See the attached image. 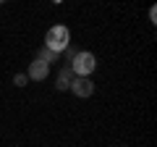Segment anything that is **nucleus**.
I'll list each match as a JSON object with an SVG mask.
<instances>
[{
  "label": "nucleus",
  "instance_id": "obj_2",
  "mask_svg": "<svg viewBox=\"0 0 157 147\" xmlns=\"http://www.w3.org/2000/svg\"><path fill=\"white\" fill-rule=\"evenodd\" d=\"M68 66H71L73 76H84V79H89L92 74H94V68H97V58H94V53L81 50V53L73 55V61L68 63Z\"/></svg>",
  "mask_w": 157,
  "mask_h": 147
},
{
  "label": "nucleus",
  "instance_id": "obj_9",
  "mask_svg": "<svg viewBox=\"0 0 157 147\" xmlns=\"http://www.w3.org/2000/svg\"><path fill=\"white\" fill-rule=\"evenodd\" d=\"M149 21H152V24L157 21V11H155V8H149Z\"/></svg>",
  "mask_w": 157,
  "mask_h": 147
},
{
  "label": "nucleus",
  "instance_id": "obj_8",
  "mask_svg": "<svg viewBox=\"0 0 157 147\" xmlns=\"http://www.w3.org/2000/svg\"><path fill=\"white\" fill-rule=\"evenodd\" d=\"M63 55H66V58H68V61H73V55H76V50H73V47H71V45H68V47H66V50H63Z\"/></svg>",
  "mask_w": 157,
  "mask_h": 147
},
{
  "label": "nucleus",
  "instance_id": "obj_4",
  "mask_svg": "<svg viewBox=\"0 0 157 147\" xmlns=\"http://www.w3.org/2000/svg\"><path fill=\"white\" fill-rule=\"evenodd\" d=\"M68 89H71L76 97H92V95H94V81H92V79H84V76H76V79L71 81Z\"/></svg>",
  "mask_w": 157,
  "mask_h": 147
},
{
  "label": "nucleus",
  "instance_id": "obj_6",
  "mask_svg": "<svg viewBox=\"0 0 157 147\" xmlns=\"http://www.w3.org/2000/svg\"><path fill=\"white\" fill-rule=\"evenodd\" d=\"M37 61H42V63H47V66H50V63L58 61V55H55L52 50H47V47H42V50L37 53Z\"/></svg>",
  "mask_w": 157,
  "mask_h": 147
},
{
  "label": "nucleus",
  "instance_id": "obj_7",
  "mask_svg": "<svg viewBox=\"0 0 157 147\" xmlns=\"http://www.w3.org/2000/svg\"><path fill=\"white\" fill-rule=\"evenodd\" d=\"M26 74H16V76H13V84H16V87H26Z\"/></svg>",
  "mask_w": 157,
  "mask_h": 147
},
{
  "label": "nucleus",
  "instance_id": "obj_1",
  "mask_svg": "<svg viewBox=\"0 0 157 147\" xmlns=\"http://www.w3.org/2000/svg\"><path fill=\"white\" fill-rule=\"evenodd\" d=\"M68 45H71V32H68V26L55 24V26L47 29V34H45V47L47 50H52L55 55H60Z\"/></svg>",
  "mask_w": 157,
  "mask_h": 147
},
{
  "label": "nucleus",
  "instance_id": "obj_5",
  "mask_svg": "<svg viewBox=\"0 0 157 147\" xmlns=\"http://www.w3.org/2000/svg\"><path fill=\"white\" fill-rule=\"evenodd\" d=\"M76 79V76H73V71H71V66H63L60 71H58V79H55V87L58 89H68V87H71V81Z\"/></svg>",
  "mask_w": 157,
  "mask_h": 147
},
{
  "label": "nucleus",
  "instance_id": "obj_3",
  "mask_svg": "<svg viewBox=\"0 0 157 147\" xmlns=\"http://www.w3.org/2000/svg\"><path fill=\"white\" fill-rule=\"evenodd\" d=\"M47 76H50V66L34 58V61L29 63V68H26V79L29 81H45Z\"/></svg>",
  "mask_w": 157,
  "mask_h": 147
}]
</instances>
